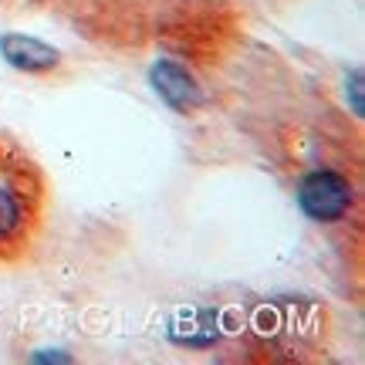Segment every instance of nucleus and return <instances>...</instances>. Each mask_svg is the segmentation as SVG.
Masks as SVG:
<instances>
[{
    "label": "nucleus",
    "instance_id": "1",
    "mask_svg": "<svg viewBox=\"0 0 365 365\" xmlns=\"http://www.w3.org/2000/svg\"><path fill=\"white\" fill-rule=\"evenodd\" d=\"M38 176L11 149H0V257L21 254L38 227Z\"/></svg>",
    "mask_w": 365,
    "mask_h": 365
},
{
    "label": "nucleus",
    "instance_id": "4",
    "mask_svg": "<svg viewBox=\"0 0 365 365\" xmlns=\"http://www.w3.org/2000/svg\"><path fill=\"white\" fill-rule=\"evenodd\" d=\"M153 81H156V88L163 91V98H166L170 105H176V108H186V105L200 102V88H196V81L190 78L182 68L170 65V61L156 65Z\"/></svg>",
    "mask_w": 365,
    "mask_h": 365
},
{
    "label": "nucleus",
    "instance_id": "2",
    "mask_svg": "<svg viewBox=\"0 0 365 365\" xmlns=\"http://www.w3.org/2000/svg\"><path fill=\"white\" fill-rule=\"evenodd\" d=\"M298 203L312 220L335 223L352 207V186L335 170H312L298 182Z\"/></svg>",
    "mask_w": 365,
    "mask_h": 365
},
{
    "label": "nucleus",
    "instance_id": "3",
    "mask_svg": "<svg viewBox=\"0 0 365 365\" xmlns=\"http://www.w3.org/2000/svg\"><path fill=\"white\" fill-rule=\"evenodd\" d=\"M0 54L21 71H51L58 65V54L48 44L34 38H21V34H7L0 41Z\"/></svg>",
    "mask_w": 365,
    "mask_h": 365
}]
</instances>
